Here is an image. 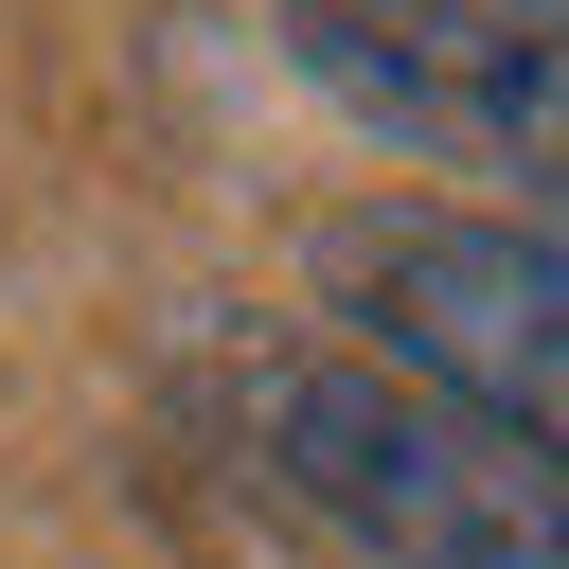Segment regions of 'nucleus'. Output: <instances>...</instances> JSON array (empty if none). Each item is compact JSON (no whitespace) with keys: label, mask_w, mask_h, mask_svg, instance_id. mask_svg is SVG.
Returning a JSON list of instances; mask_svg holds the SVG:
<instances>
[{"label":"nucleus","mask_w":569,"mask_h":569,"mask_svg":"<svg viewBox=\"0 0 569 569\" xmlns=\"http://www.w3.org/2000/svg\"><path fill=\"white\" fill-rule=\"evenodd\" d=\"M284 53L427 160H480L498 213L569 231V0H284Z\"/></svg>","instance_id":"obj_3"},{"label":"nucleus","mask_w":569,"mask_h":569,"mask_svg":"<svg viewBox=\"0 0 569 569\" xmlns=\"http://www.w3.org/2000/svg\"><path fill=\"white\" fill-rule=\"evenodd\" d=\"M320 284H338L356 356L427 373L445 409H480L498 445H533L569 480V231L480 213V196H373L320 231Z\"/></svg>","instance_id":"obj_2"},{"label":"nucleus","mask_w":569,"mask_h":569,"mask_svg":"<svg viewBox=\"0 0 569 569\" xmlns=\"http://www.w3.org/2000/svg\"><path fill=\"white\" fill-rule=\"evenodd\" d=\"M231 427L373 569H569V480L391 356H231Z\"/></svg>","instance_id":"obj_1"}]
</instances>
